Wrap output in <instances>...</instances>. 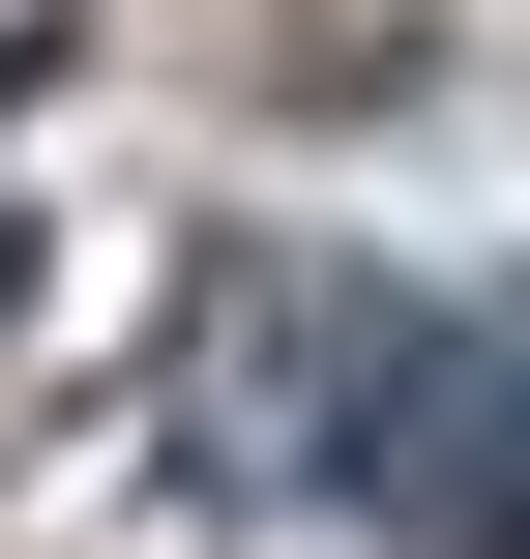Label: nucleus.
Listing matches in <instances>:
<instances>
[{"mask_svg":"<svg viewBox=\"0 0 530 559\" xmlns=\"http://www.w3.org/2000/svg\"><path fill=\"white\" fill-rule=\"evenodd\" d=\"M354 501H384L413 559H530V295H472V324H413V354H384Z\"/></svg>","mask_w":530,"mask_h":559,"instance_id":"f257e3e1","label":"nucleus"}]
</instances>
